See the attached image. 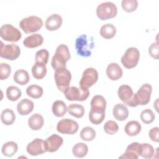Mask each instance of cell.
<instances>
[{"label": "cell", "mask_w": 159, "mask_h": 159, "mask_svg": "<svg viewBox=\"0 0 159 159\" xmlns=\"http://www.w3.org/2000/svg\"><path fill=\"white\" fill-rule=\"evenodd\" d=\"M70 59V53L68 47L65 44H61L57 48L52 58V66L55 70L60 68H66V63Z\"/></svg>", "instance_id": "6da1fadb"}, {"label": "cell", "mask_w": 159, "mask_h": 159, "mask_svg": "<svg viewBox=\"0 0 159 159\" xmlns=\"http://www.w3.org/2000/svg\"><path fill=\"white\" fill-rule=\"evenodd\" d=\"M152 87L148 83L143 84L136 93H134L132 100L129 104L130 107H136L139 105L147 104L150 100Z\"/></svg>", "instance_id": "7a4b0ae2"}, {"label": "cell", "mask_w": 159, "mask_h": 159, "mask_svg": "<svg viewBox=\"0 0 159 159\" xmlns=\"http://www.w3.org/2000/svg\"><path fill=\"white\" fill-rule=\"evenodd\" d=\"M43 26L41 18L31 16L22 19L19 22V27L25 34L34 33L39 30Z\"/></svg>", "instance_id": "3957f363"}, {"label": "cell", "mask_w": 159, "mask_h": 159, "mask_svg": "<svg viewBox=\"0 0 159 159\" xmlns=\"http://www.w3.org/2000/svg\"><path fill=\"white\" fill-rule=\"evenodd\" d=\"M54 78L58 89L60 91L64 92L69 87L71 75L66 68H60L55 70Z\"/></svg>", "instance_id": "277c9868"}, {"label": "cell", "mask_w": 159, "mask_h": 159, "mask_svg": "<svg viewBox=\"0 0 159 159\" xmlns=\"http://www.w3.org/2000/svg\"><path fill=\"white\" fill-rule=\"evenodd\" d=\"M117 14L116 4L112 2H105L98 5L96 9V14L102 20L114 18Z\"/></svg>", "instance_id": "5b68a950"}, {"label": "cell", "mask_w": 159, "mask_h": 159, "mask_svg": "<svg viewBox=\"0 0 159 159\" xmlns=\"http://www.w3.org/2000/svg\"><path fill=\"white\" fill-rule=\"evenodd\" d=\"M140 58V52L137 48H128L121 58V63L123 66L131 69L137 66Z\"/></svg>", "instance_id": "8992f818"}, {"label": "cell", "mask_w": 159, "mask_h": 159, "mask_svg": "<svg viewBox=\"0 0 159 159\" xmlns=\"http://www.w3.org/2000/svg\"><path fill=\"white\" fill-rule=\"evenodd\" d=\"M94 46V43L93 41L88 43L87 35L86 34H82L76 39V50L78 55L81 57H90L91 55V49Z\"/></svg>", "instance_id": "52a82bcc"}, {"label": "cell", "mask_w": 159, "mask_h": 159, "mask_svg": "<svg viewBox=\"0 0 159 159\" xmlns=\"http://www.w3.org/2000/svg\"><path fill=\"white\" fill-rule=\"evenodd\" d=\"M0 36L7 42H16L19 41L22 34L20 30L11 24H4L0 29Z\"/></svg>", "instance_id": "ba28073f"}, {"label": "cell", "mask_w": 159, "mask_h": 159, "mask_svg": "<svg viewBox=\"0 0 159 159\" xmlns=\"http://www.w3.org/2000/svg\"><path fill=\"white\" fill-rule=\"evenodd\" d=\"M64 95L69 101H85L89 95L88 89L78 88L75 86L68 87L64 92Z\"/></svg>", "instance_id": "9c48e42d"}, {"label": "cell", "mask_w": 159, "mask_h": 159, "mask_svg": "<svg viewBox=\"0 0 159 159\" xmlns=\"http://www.w3.org/2000/svg\"><path fill=\"white\" fill-rule=\"evenodd\" d=\"M98 80V73L94 68H88L83 73L80 81V86L83 89H88L94 84Z\"/></svg>", "instance_id": "30bf717a"}, {"label": "cell", "mask_w": 159, "mask_h": 159, "mask_svg": "<svg viewBox=\"0 0 159 159\" xmlns=\"http://www.w3.org/2000/svg\"><path fill=\"white\" fill-rule=\"evenodd\" d=\"M0 57L8 60H14L17 59L20 53L19 47L15 44L4 45L1 42Z\"/></svg>", "instance_id": "8fae6325"}, {"label": "cell", "mask_w": 159, "mask_h": 159, "mask_svg": "<svg viewBox=\"0 0 159 159\" xmlns=\"http://www.w3.org/2000/svg\"><path fill=\"white\" fill-rule=\"evenodd\" d=\"M78 128V123L70 119H62L57 125V131L64 134H74L77 132Z\"/></svg>", "instance_id": "7c38bea8"}, {"label": "cell", "mask_w": 159, "mask_h": 159, "mask_svg": "<svg viewBox=\"0 0 159 159\" xmlns=\"http://www.w3.org/2000/svg\"><path fill=\"white\" fill-rule=\"evenodd\" d=\"M27 152L32 156H37L47 152L45 141L41 139H35L30 142L26 148Z\"/></svg>", "instance_id": "4fadbf2b"}, {"label": "cell", "mask_w": 159, "mask_h": 159, "mask_svg": "<svg viewBox=\"0 0 159 159\" xmlns=\"http://www.w3.org/2000/svg\"><path fill=\"white\" fill-rule=\"evenodd\" d=\"M142 152V143L138 142H132L126 148L125 152L119 157V158H130L137 159L140 156Z\"/></svg>", "instance_id": "5bb4252c"}, {"label": "cell", "mask_w": 159, "mask_h": 159, "mask_svg": "<svg viewBox=\"0 0 159 159\" xmlns=\"http://www.w3.org/2000/svg\"><path fill=\"white\" fill-rule=\"evenodd\" d=\"M63 142V140L62 137L57 134H52L45 141V146L47 152H56L61 146Z\"/></svg>", "instance_id": "9a60e30c"}, {"label": "cell", "mask_w": 159, "mask_h": 159, "mask_svg": "<svg viewBox=\"0 0 159 159\" xmlns=\"http://www.w3.org/2000/svg\"><path fill=\"white\" fill-rule=\"evenodd\" d=\"M117 94L119 99L122 102L129 106L132 100L134 93L130 86L127 84H123L119 88Z\"/></svg>", "instance_id": "2e32d148"}, {"label": "cell", "mask_w": 159, "mask_h": 159, "mask_svg": "<svg viewBox=\"0 0 159 159\" xmlns=\"http://www.w3.org/2000/svg\"><path fill=\"white\" fill-rule=\"evenodd\" d=\"M105 109L102 107H92L89 113V119L91 123L98 125L101 124L105 118Z\"/></svg>", "instance_id": "e0dca14e"}, {"label": "cell", "mask_w": 159, "mask_h": 159, "mask_svg": "<svg viewBox=\"0 0 159 159\" xmlns=\"http://www.w3.org/2000/svg\"><path fill=\"white\" fill-rule=\"evenodd\" d=\"M62 17L58 14H53L48 16L45 21V27L48 30L54 31L58 29L62 24Z\"/></svg>", "instance_id": "ac0fdd59"}, {"label": "cell", "mask_w": 159, "mask_h": 159, "mask_svg": "<svg viewBox=\"0 0 159 159\" xmlns=\"http://www.w3.org/2000/svg\"><path fill=\"white\" fill-rule=\"evenodd\" d=\"M106 75L110 80H117L122 76V70L117 63H111L106 68Z\"/></svg>", "instance_id": "d6986e66"}, {"label": "cell", "mask_w": 159, "mask_h": 159, "mask_svg": "<svg viewBox=\"0 0 159 159\" xmlns=\"http://www.w3.org/2000/svg\"><path fill=\"white\" fill-rule=\"evenodd\" d=\"M43 42V37L39 34H34L26 37L23 41V44L25 47L32 48L42 45Z\"/></svg>", "instance_id": "ffe728a7"}, {"label": "cell", "mask_w": 159, "mask_h": 159, "mask_svg": "<svg viewBox=\"0 0 159 159\" xmlns=\"http://www.w3.org/2000/svg\"><path fill=\"white\" fill-rule=\"evenodd\" d=\"M112 114L116 119L119 121H124L128 117L129 110L124 104L119 103L114 106Z\"/></svg>", "instance_id": "44dd1931"}, {"label": "cell", "mask_w": 159, "mask_h": 159, "mask_svg": "<svg viewBox=\"0 0 159 159\" xmlns=\"http://www.w3.org/2000/svg\"><path fill=\"white\" fill-rule=\"evenodd\" d=\"M34 107V102L31 100L25 98L19 102L17 106V110L19 114L26 116L33 111Z\"/></svg>", "instance_id": "7402d4cb"}, {"label": "cell", "mask_w": 159, "mask_h": 159, "mask_svg": "<svg viewBox=\"0 0 159 159\" xmlns=\"http://www.w3.org/2000/svg\"><path fill=\"white\" fill-rule=\"evenodd\" d=\"M43 117L39 113H35L33 114L29 118L28 120L29 126L33 130H40L43 127Z\"/></svg>", "instance_id": "603a6c76"}, {"label": "cell", "mask_w": 159, "mask_h": 159, "mask_svg": "<svg viewBox=\"0 0 159 159\" xmlns=\"http://www.w3.org/2000/svg\"><path fill=\"white\" fill-rule=\"evenodd\" d=\"M141 125L136 120H131L128 122L124 127V130L126 134L131 137L138 135L141 131Z\"/></svg>", "instance_id": "cb8c5ba5"}, {"label": "cell", "mask_w": 159, "mask_h": 159, "mask_svg": "<svg viewBox=\"0 0 159 159\" xmlns=\"http://www.w3.org/2000/svg\"><path fill=\"white\" fill-rule=\"evenodd\" d=\"M47 71L46 65L40 62H36L32 68V75L37 80L43 78L46 75Z\"/></svg>", "instance_id": "d4e9b609"}, {"label": "cell", "mask_w": 159, "mask_h": 159, "mask_svg": "<svg viewBox=\"0 0 159 159\" xmlns=\"http://www.w3.org/2000/svg\"><path fill=\"white\" fill-rule=\"evenodd\" d=\"M29 80L30 77L28 72L23 69L17 70L14 75V81L20 85L26 84Z\"/></svg>", "instance_id": "484cf974"}, {"label": "cell", "mask_w": 159, "mask_h": 159, "mask_svg": "<svg viewBox=\"0 0 159 159\" xmlns=\"http://www.w3.org/2000/svg\"><path fill=\"white\" fill-rule=\"evenodd\" d=\"M52 112L57 117H63L67 111V107L65 103L60 100L55 101L52 104Z\"/></svg>", "instance_id": "4316f807"}, {"label": "cell", "mask_w": 159, "mask_h": 159, "mask_svg": "<svg viewBox=\"0 0 159 159\" xmlns=\"http://www.w3.org/2000/svg\"><path fill=\"white\" fill-rule=\"evenodd\" d=\"M116 34V29L111 24H106L103 25L100 29V35L106 39L113 38Z\"/></svg>", "instance_id": "83f0119b"}, {"label": "cell", "mask_w": 159, "mask_h": 159, "mask_svg": "<svg viewBox=\"0 0 159 159\" xmlns=\"http://www.w3.org/2000/svg\"><path fill=\"white\" fill-rule=\"evenodd\" d=\"M17 144L12 141L5 143L2 147V153L6 157H12L17 152Z\"/></svg>", "instance_id": "f1b7e54d"}, {"label": "cell", "mask_w": 159, "mask_h": 159, "mask_svg": "<svg viewBox=\"0 0 159 159\" xmlns=\"http://www.w3.org/2000/svg\"><path fill=\"white\" fill-rule=\"evenodd\" d=\"M1 119L4 124L6 125H10L14 122L16 116L12 110L7 108L2 111Z\"/></svg>", "instance_id": "f546056e"}, {"label": "cell", "mask_w": 159, "mask_h": 159, "mask_svg": "<svg viewBox=\"0 0 159 159\" xmlns=\"http://www.w3.org/2000/svg\"><path fill=\"white\" fill-rule=\"evenodd\" d=\"M88 152V147L87 145L83 142H79L76 143L72 149L73 155L78 158H82L85 157Z\"/></svg>", "instance_id": "4dcf8cb0"}, {"label": "cell", "mask_w": 159, "mask_h": 159, "mask_svg": "<svg viewBox=\"0 0 159 159\" xmlns=\"http://www.w3.org/2000/svg\"><path fill=\"white\" fill-rule=\"evenodd\" d=\"M67 111L70 115L76 118L82 117L84 114V107L82 105L78 104H70L67 107Z\"/></svg>", "instance_id": "1f68e13d"}, {"label": "cell", "mask_w": 159, "mask_h": 159, "mask_svg": "<svg viewBox=\"0 0 159 159\" xmlns=\"http://www.w3.org/2000/svg\"><path fill=\"white\" fill-rule=\"evenodd\" d=\"M43 93V89L41 86L37 84H32L26 89V94L29 97L34 99H39L42 97Z\"/></svg>", "instance_id": "d6a6232c"}, {"label": "cell", "mask_w": 159, "mask_h": 159, "mask_svg": "<svg viewBox=\"0 0 159 159\" xmlns=\"http://www.w3.org/2000/svg\"><path fill=\"white\" fill-rule=\"evenodd\" d=\"M22 95L21 91L19 88L14 86H10L6 89V96L9 100L16 101L18 100Z\"/></svg>", "instance_id": "836d02e7"}, {"label": "cell", "mask_w": 159, "mask_h": 159, "mask_svg": "<svg viewBox=\"0 0 159 159\" xmlns=\"http://www.w3.org/2000/svg\"><path fill=\"white\" fill-rule=\"evenodd\" d=\"M96 137V132L94 129L91 127H85L80 132V137L83 140L89 142L94 139Z\"/></svg>", "instance_id": "e575fe53"}, {"label": "cell", "mask_w": 159, "mask_h": 159, "mask_svg": "<svg viewBox=\"0 0 159 159\" xmlns=\"http://www.w3.org/2000/svg\"><path fill=\"white\" fill-rule=\"evenodd\" d=\"M122 9L127 12H132L136 10L138 7L137 0H122L121 2Z\"/></svg>", "instance_id": "d590c367"}, {"label": "cell", "mask_w": 159, "mask_h": 159, "mask_svg": "<svg viewBox=\"0 0 159 159\" xmlns=\"http://www.w3.org/2000/svg\"><path fill=\"white\" fill-rule=\"evenodd\" d=\"M155 116L153 112L150 109H146L142 111L140 114V119L142 121L147 124H151L155 120Z\"/></svg>", "instance_id": "8d00e7d4"}, {"label": "cell", "mask_w": 159, "mask_h": 159, "mask_svg": "<svg viewBox=\"0 0 159 159\" xmlns=\"http://www.w3.org/2000/svg\"><path fill=\"white\" fill-rule=\"evenodd\" d=\"M155 150L153 147L148 143H142V152L140 156L144 158H151Z\"/></svg>", "instance_id": "74e56055"}, {"label": "cell", "mask_w": 159, "mask_h": 159, "mask_svg": "<svg viewBox=\"0 0 159 159\" xmlns=\"http://www.w3.org/2000/svg\"><path fill=\"white\" fill-rule=\"evenodd\" d=\"M104 130L107 134L114 135L117 132L119 126L115 121L107 120L104 125Z\"/></svg>", "instance_id": "f35d334b"}, {"label": "cell", "mask_w": 159, "mask_h": 159, "mask_svg": "<svg viewBox=\"0 0 159 159\" xmlns=\"http://www.w3.org/2000/svg\"><path fill=\"white\" fill-rule=\"evenodd\" d=\"M49 57V53L46 49H41L37 51L35 53V61L36 62L42 63L46 65L48 62Z\"/></svg>", "instance_id": "ab89813d"}, {"label": "cell", "mask_w": 159, "mask_h": 159, "mask_svg": "<svg viewBox=\"0 0 159 159\" xmlns=\"http://www.w3.org/2000/svg\"><path fill=\"white\" fill-rule=\"evenodd\" d=\"M98 107L106 109V101L105 98L101 95L94 96L91 101V107Z\"/></svg>", "instance_id": "60d3db41"}, {"label": "cell", "mask_w": 159, "mask_h": 159, "mask_svg": "<svg viewBox=\"0 0 159 159\" xmlns=\"http://www.w3.org/2000/svg\"><path fill=\"white\" fill-rule=\"evenodd\" d=\"M11 72V68L9 65L6 63L0 64V79L1 80L7 79Z\"/></svg>", "instance_id": "b9f144b4"}, {"label": "cell", "mask_w": 159, "mask_h": 159, "mask_svg": "<svg viewBox=\"0 0 159 159\" xmlns=\"http://www.w3.org/2000/svg\"><path fill=\"white\" fill-rule=\"evenodd\" d=\"M148 53L150 55L155 58L158 59L159 58V50H158V42H155L150 45L148 48Z\"/></svg>", "instance_id": "7bdbcfd3"}, {"label": "cell", "mask_w": 159, "mask_h": 159, "mask_svg": "<svg viewBox=\"0 0 159 159\" xmlns=\"http://www.w3.org/2000/svg\"><path fill=\"white\" fill-rule=\"evenodd\" d=\"M158 130L159 128L158 127H153L150 129L148 133L149 137L150 139L155 142H159V134H158Z\"/></svg>", "instance_id": "ee69618b"}]
</instances>
